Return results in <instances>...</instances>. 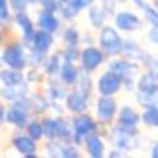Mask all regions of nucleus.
Returning a JSON list of instances; mask_svg holds the SVG:
<instances>
[{
  "label": "nucleus",
  "instance_id": "nucleus-38",
  "mask_svg": "<svg viewBox=\"0 0 158 158\" xmlns=\"http://www.w3.org/2000/svg\"><path fill=\"white\" fill-rule=\"evenodd\" d=\"M80 53H82V49H80L78 46H65V48L61 49L63 60H65V61H72V63L80 61Z\"/></svg>",
  "mask_w": 158,
  "mask_h": 158
},
{
  "label": "nucleus",
  "instance_id": "nucleus-18",
  "mask_svg": "<svg viewBox=\"0 0 158 158\" xmlns=\"http://www.w3.org/2000/svg\"><path fill=\"white\" fill-rule=\"evenodd\" d=\"M151 53H148L146 49L141 48V44L136 41V39H124V46H123V56L133 60V61H138L141 66L146 61V58Z\"/></svg>",
  "mask_w": 158,
  "mask_h": 158
},
{
  "label": "nucleus",
  "instance_id": "nucleus-12",
  "mask_svg": "<svg viewBox=\"0 0 158 158\" xmlns=\"http://www.w3.org/2000/svg\"><path fill=\"white\" fill-rule=\"evenodd\" d=\"M90 107V94H85L78 89H72L65 99V109L72 114L87 112Z\"/></svg>",
  "mask_w": 158,
  "mask_h": 158
},
{
  "label": "nucleus",
  "instance_id": "nucleus-37",
  "mask_svg": "<svg viewBox=\"0 0 158 158\" xmlns=\"http://www.w3.org/2000/svg\"><path fill=\"white\" fill-rule=\"evenodd\" d=\"M58 14H60V17H61L65 22H73L77 17H78L80 12L77 10V9L73 7L70 2H66V4H61V7H60Z\"/></svg>",
  "mask_w": 158,
  "mask_h": 158
},
{
  "label": "nucleus",
  "instance_id": "nucleus-51",
  "mask_svg": "<svg viewBox=\"0 0 158 158\" xmlns=\"http://www.w3.org/2000/svg\"><path fill=\"white\" fill-rule=\"evenodd\" d=\"M66 2H70V0H60V4H66Z\"/></svg>",
  "mask_w": 158,
  "mask_h": 158
},
{
  "label": "nucleus",
  "instance_id": "nucleus-26",
  "mask_svg": "<svg viewBox=\"0 0 158 158\" xmlns=\"http://www.w3.org/2000/svg\"><path fill=\"white\" fill-rule=\"evenodd\" d=\"M24 131L29 134L31 138H34L36 141H43L44 139V126H43V117L41 116H32L29 119V123L26 124Z\"/></svg>",
  "mask_w": 158,
  "mask_h": 158
},
{
  "label": "nucleus",
  "instance_id": "nucleus-48",
  "mask_svg": "<svg viewBox=\"0 0 158 158\" xmlns=\"http://www.w3.org/2000/svg\"><path fill=\"white\" fill-rule=\"evenodd\" d=\"M150 155L153 158H158V141H153L150 146Z\"/></svg>",
  "mask_w": 158,
  "mask_h": 158
},
{
  "label": "nucleus",
  "instance_id": "nucleus-1",
  "mask_svg": "<svg viewBox=\"0 0 158 158\" xmlns=\"http://www.w3.org/2000/svg\"><path fill=\"white\" fill-rule=\"evenodd\" d=\"M107 139L114 148H119L124 153H131L139 148V129L138 127H126L114 123L107 129Z\"/></svg>",
  "mask_w": 158,
  "mask_h": 158
},
{
  "label": "nucleus",
  "instance_id": "nucleus-43",
  "mask_svg": "<svg viewBox=\"0 0 158 158\" xmlns=\"http://www.w3.org/2000/svg\"><path fill=\"white\" fill-rule=\"evenodd\" d=\"M95 2H97V0H70V4H72L78 12L87 10V9H89L90 5H94Z\"/></svg>",
  "mask_w": 158,
  "mask_h": 158
},
{
  "label": "nucleus",
  "instance_id": "nucleus-42",
  "mask_svg": "<svg viewBox=\"0 0 158 158\" xmlns=\"http://www.w3.org/2000/svg\"><path fill=\"white\" fill-rule=\"evenodd\" d=\"M39 9H46V10H51V12H58L61 4L60 0H39L38 2Z\"/></svg>",
  "mask_w": 158,
  "mask_h": 158
},
{
  "label": "nucleus",
  "instance_id": "nucleus-24",
  "mask_svg": "<svg viewBox=\"0 0 158 158\" xmlns=\"http://www.w3.org/2000/svg\"><path fill=\"white\" fill-rule=\"evenodd\" d=\"M78 75H80V68L72 61H63V66H61V72H60V77L58 78L61 80L65 85H68L72 89L73 85L77 83L78 80Z\"/></svg>",
  "mask_w": 158,
  "mask_h": 158
},
{
  "label": "nucleus",
  "instance_id": "nucleus-2",
  "mask_svg": "<svg viewBox=\"0 0 158 158\" xmlns=\"http://www.w3.org/2000/svg\"><path fill=\"white\" fill-rule=\"evenodd\" d=\"M2 63L4 66L26 72L29 68V49L22 39H12L4 43L2 48Z\"/></svg>",
  "mask_w": 158,
  "mask_h": 158
},
{
  "label": "nucleus",
  "instance_id": "nucleus-14",
  "mask_svg": "<svg viewBox=\"0 0 158 158\" xmlns=\"http://www.w3.org/2000/svg\"><path fill=\"white\" fill-rule=\"evenodd\" d=\"M58 12H51L46 10V9H39L36 12V26L39 29H44V31L51 32V34H58L61 32V17H58Z\"/></svg>",
  "mask_w": 158,
  "mask_h": 158
},
{
  "label": "nucleus",
  "instance_id": "nucleus-25",
  "mask_svg": "<svg viewBox=\"0 0 158 158\" xmlns=\"http://www.w3.org/2000/svg\"><path fill=\"white\" fill-rule=\"evenodd\" d=\"M136 102L141 107H150V106H158V83L150 89L144 90H136Z\"/></svg>",
  "mask_w": 158,
  "mask_h": 158
},
{
  "label": "nucleus",
  "instance_id": "nucleus-34",
  "mask_svg": "<svg viewBox=\"0 0 158 158\" xmlns=\"http://www.w3.org/2000/svg\"><path fill=\"white\" fill-rule=\"evenodd\" d=\"M92 73L85 72L83 68H80V75H78V80L77 83L72 87V89H78L85 94H92V89H94V80H92Z\"/></svg>",
  "mask_w": 158,
  "mask_h": 158
},
{
  "label": "nucleus",
  "instance_id": "nucleus-50",
  "mask_svg": "<svg viewBox=\"0 0 158 158\" xmlns=\"http://www.w3.org/2000/svg\"><path fill=\"white\" fill-rule=\"evenodd\" d=\"M151 4H153V7L158 9V0H151Z\"/></svg>",
  "mask_w": 158,
  "mask_h": 158
},
{
  "label": "nucleus",
  "instance_id": "nucleus-27",
  "mask_svg": "<svg viewBox=\"0 0 158 158\" xmlns=\"http://www.w3.org/2000/svg\"><path fill=\"white\" fill-rule=\"evenodd\" d=\"M0 80H2V85H15V83L26 82V72L5 66L0 72Z\"/></svg>",
  "mask_w": 158,
  "mask_h": 158
},
{
  "label": "nucleus",
  "instance_id": "nucleus-19",
  "mask_svg": "<svg viewBox=\"0 0 158 158\" xmlns=\"http://www.w3.org/2000/svg\"><path fill=\"white\" fill-rule=\"evenodd\" d=\"M110 17H112V15L109 14V10H107L102 4H94L87 9V19H89L90 26H92L94 29H97V31H99L102 26H106Z\"/></svg>",
  "mask_w": 158,
  "mask_h": 158
},
{
  "label": "nucleus",
  "instance_id": "nucleus-9",
  "mask_svg": "<svg viewBox=\"0 0 158 158\" xmlns=\"http://www.w3.org/2000/svg\"><path fill=\"white\" fill-rule=\"evenodd\" d=\"M10 144L19 155H22L24 158H36L39 155V141H36L34 138H31L27 133H14L10 138Z\"/></svg>",
  "mask_w": 158,
  "mask_h": 158
},
{
  "label": "nucleus",
  "instance_id": "nucleus-47",
  "mask_svg": "<svg viewBox=\"0 0 158 158\" xmlns=\"http://www.w3.org/2000/svg\"><path fill=\"white\" fill-rule=\"evenodd\" d=\"M124 155V151H121L119 148H112L110 151H107V156L109 158H119V156H123Z\"/></svg>",
  "mask_w": 158,
  "mask_h": 158
},
{
  "label": "nucleus",
  "instance_id": "nucleus-46",
  "mask_svg": "<svg viewBox=\"0 0 158 158\" xmlns=\"http://www.w3.org/2000/svg\"><path fill=\"white\" fill-rule=\"evenodd\" d=\"M94 41H97V36L94 38V36H90L89 32H83L82 34V43L85 46H89V44H94Z\"/></svg>",
  "mask_w": 158,
  "mask_h": 158
},
{
  "label": "nucleus",
  "instance_id": "nucleus-52",
  "mask_svg": "<svg viewBox=\"0 0 158 158\" xmlns=\"http://www.w3.org/2000/svg\"><path fill=\"white\" fill-rule=\"evenodd\" d=\"M29 2H31V4H38L39 0H29Z\"/></svg>",
  "mask_w": 158,
  "mask_h": 158
},
{
  "label": "nucleus",
  "instance_id": "nucleus-28",
  "mask_svg": "<svg viewBox=\"0 0 158 158\" xmlns=\"http://www.w3.org/2000/svg\"><path fill=\"white\" fill-rule=\"evenodd\" d=\"M43 126H44V139H58V116L56 114H44Z\"/></svg>",
  "mask_w": 158,
  "mask_h": 158
},
{
  "label": "nucleus",
  "instance_id": "nucleus-39",
  "mask_svg": "<svg viewBox=\"0 0 158 158\" xmlns=\"http://www.w3.org/2000/svg\"><path fill=\"white\" fill-rule=\"evenodd\" d=\"M144 66V72L148 73V75H151L155 80H158V58L153 55H150L146 58V61L143 63Z\"/></svg>",
  "mask_w": 158,
  "mask_h": 158
},
{
  "label": "nucleus",
  "instance_id": "nucleus-23",
  "mask_svg": "<svg viewBox=\"0 0 158 158\" xmlns=\"http://www.w3.org/2000/svg\"><path fill=\"white\" fill-rule=\"evenodd\" d=\"M31 100V107H32V114L36 116H44L48 114L49 107H51V100L46 95V92H34L29 95Z\"/></svg>",
  "mask_w": 158,
  "mask_h": 158
},
{
  "label": "nucleus",
  "instance_id": "nucleus-17",
  "mask_svg": "<svg viewBox=\"0 0 158 158\" xmlns=\"http://www.w3.org/2000/svg\"><path fill=\"white\" fill-rule=\"evenodd\" d=\"M53 46H55V34L38 27L34 32V36H32V39H31V43L27 44V49H38V51H41V53L49 55Z\"/></svg>",
  "mask_w": 158,
  "mask_h": 158
},
{
  "label": "nucleus",
  "instance_id": "nucleus-45",
  "mask_svg": "<svg viewBox=\"0 0 158 158\" xmlns=\"http://www.w3.org/2000/svg\"><path fill=\"white\" fill-rule=\"evenodd\" d=\"M146 38H148V41H150L151 44L158 46V27H150L148 29Z\"/></svg>",
  "mask_w": 158,
  "mask_h": 158
},
{
  "label": "nucleus",
  "instance_id": "nucleus-41",
  "mask_svg": "<svg viewBox=\"0 0 158 158\" xmlns=\"http://www.w3.org/2000/svg\"><path fill=\"white\" fill-rule=\"evenodd\" d=\"M82 156V151L80 146L75 143H65L63 146V158H80Z\"/></svg>",
  "mask_w": 158,
  "mask_h": 158
},
{
  "label": "nucleus",
  "instance_id": "nucleus-4",
  "mask_svg": "<svg viewBox=\"0 0 158 158\" xmlns=\"http://www.w3.org/2000/svg\"><path fill=\"white\" fill-rule=\"evenodd\" d=\"M97 44L104 49L109 58L123 55V46H124V38L121 36V31L116 26L106 24L97 31Z\"/></svg>",
  "mask_w": 158,
  "mask_h": 158
},
{
  "label": "nucleus",
  "instance_id": "nucleus-3",
  "mask_svg": "<svg viewBox=\"0 0 158 158\" xmlns=\"http://www.w3.org/2000/svg\"><path fill=\"white\" fill-rule=\"evenodd\" d=\"M72 126H73V143L83 146V141L89 134L92 133H106L109 127L100 124L97 121L95 116L89 112H82V114H73L72 117Z\"/></svg>",
  "mask_w": 158,
  "mask_h": 158
},
{
  "label": "nucleus",
  "instance_id": "nucleus-20",
  "mask_svg": "<svg viewBox=\"0 0 158 158\" xmlns=\"http://www.w3.org/2000/svg\"><path fill=\"white\" fill-rule=\"evenodd\" d=\"M68 89L70 87L65 85L58 77H56V78H49L48 83L44 85V92H46V95L49 97L51 102H63V100L66 99V95H68V92H70Z\"/></svg>",
  "mask_w": 158,
  "mask_h": 158
},
{
  "label": "nucleus",
  "instance_id": "nucleus-49",
  "mask_svg": "<svg viewBox=\"0 0 158 158\" xmlns=\"http://www.w3.org/2000/svg\"><path fill=\"white\" fill-rule=\"evenodd\" d=\"M127 2H129V4H133L134 7H138L139 10L144 7V4H146V0H127Z\"/></svg>",
  "mask_w": 158,
  "mask_h": 158
},
{
  "label": "nucleus",
  "instance_id": "nucleus-21",
  "mask_svg": "<svg viewBox=\"0 0 158 158\" xmlns=\"http://www.w3.org/2000/svg\"><path fill=\"white\" fill-rule=\"evenodd\" d=\"M116 123L126 127H138L141 124V112H138L131 106H123V107H119Z\"/></svg>",
  "mask_w": 158,
  "mask_h": 158
},
{
  "label": "nucleus",
  "instance_id": "nucleus-44",
  "mask_svg": "<svg viewBox=\"0 0 158 158\" xmlns=\"http://www.w3.org/2000/svg\"><path fill=\"white\" fill-rule=\"evenodd\" d=\"M10 2V7L14 12H21V10H27V7L31 5L29 0H9Z\"/></svg>",
  "mask_w": 158,
  "mask_h": 158
},
{
  "label": "nucleus",
  "instance_id": "nucleus-10",
  "mask_svg": "<svg viewBox=\"0 0 158 158\" xmlns=\"http://www.w3.org/2000/svg\"><path fill=\"white\" fill-rule=\"evenodd\" d=\"M112 22L121 32H134L139 31L143 26V19L134 10H117L112 17Z\"/></svg>",
  "mask_w": 158,
  "mask_h": 158
},
{
  "label": "nucleus",
  "instance_id": "nucleus-31",
  "mask_svg": "<svg viewBox=\"0 0 158 158\" xmlns=\"http://www.w3.org/2000/svg\"><path fill=\"white\" fill-rule=\"evenodd\" d=\"M63 146L65 143L60 139H46L44 146H43V155L51 158H63Z\"/></svg>",
  "mask_w": 158,
  "mask_h": 158
},
{
  "label": "nucleus",
  "instance_id": "nucleus-30",
  "mask_svg": "<svg viewBox=\"0 0 158 158\" xmlns=\"http://www.w3.org/2000/svg\"><path fill=\"white\" fill-rule=\"evenodd\" d=\"M60 36H61V41L65 46H80V43H82V32H80L73 24L66 26V27L60 32Z\"/></svg>",
  "mask_w": 158,
  "mask_h": 158
},
{
  "label": "nucleus",
  "instance_id": "nucleus-22",
  "mask_svg": "<svg viewBox=\"0 0 158 158\" xmlns=\"http://www.w3.org/2000/svg\"><path fill=\"white\" fill-rule=\"evenodd\" d=\"M63 61H65V60H63V56H61V51L48 55L44 65H43V70H44V73L48 75V78H56V77H60Z\"/></svg>",
  "mask_w": 158,
  "mask_h": 158
},
{
  "label": "nucleus",
  "instance_id": "nucleus-13",
  "mask_svg": "<svg viewBox=\"0 0 158 158\" xmlns=\"http://www.w3.org/2000/svg\"><path fill=\"white\" fill-rule=\"evenodd\" d=\"M14 26L19 29L21 32V39L24 41V44L27 46L31 43L32 36L36 32V24L32 21V17L27 14V10H21V12H14Z\"/></svg>",
  "mask_w": 158,
  "mask_h": 158
},
{
  "label": "nucleus",
  "instance_id": "nucleus-11",
  "mask_svg": "<svg viewBox=\"0 0 158 158\" xmlns=\"http://www.w3.org/2000/svg\"><path fill=\"white\" fill-rule=\"evenodd\" d=\"M139 66L141 65L138 61H133V60L126 58V56H123V55L107 60V68H110L112 72L119 73L123 78H126V77H136L138 78L139 73H141Z\"/></svg>",
  "mask_w": 158,
  "mask_h": 158
},
{
  "label": "nucleus",
  "instance_id": "nucleus-7",
  "mask_svg": "<svg viewBox=\"0 0 158 158\" xmlns=\"http://www.w3.org/2000/svg\"><path fill=\"white\" fill-rule=\"evenodd\" d=\"M109 60V56L104 53V49L99 44H89L83 46L82 53H80V68H83L85 72L94 73Z\"/></svg>",
  "mask_w": 158,
  "mask_h": 158
},
{
  "label": "nucleus",
  "instance_id": "nucleus-6",
  "mask_svg": "<svg viewBox=\"0 0 158 158\" xmlns=\"http://www.w3.org/2000/svg\"><path fill=\"white\" fill-rule=\"evenodd\" d=\"M34 114H32V107H31V100L29 99L9 104L7 114H5V124L14 126L15 129H24L26 124L29 123V119Z\"/></svg>",
  "mask_w": 158,
  "mask_h": 158
},
{
  "label": "nucleus",
  "instance_id": "nucleus-40",
  "mask_svg": "<svg viewBox=\"0 0 158 158\" xmlns=\"http://www.w3.org/2000/svg\"><path fill=\"white\" fill-rule=\"evenodd\" d=\"M48 55L46 53H41L38 49H29V66H41L44 65Z\"/></svg>",
  "mask_w": 158,
  "mask_h": 158
},
{
  "label": "nucleus",
  "instance_id": "nucleus-33",
  "mask_svg": "<svg viewBox=\"0 0 158 158\" xmlns=\"http://www.w3.org/2000/svg\"><path fill=\"white\" fill-rule=\"evenodd\" d=\"M0 22L2 29H7L10 24H14V10L9 0H0Z\"/></svg>",
  "mask_w": 158,
  "mask_h": 158
},
{
  "label": "nucleus",
  "instance_id": "nucleus-35",
  "mask_svg": "<svg viewBox=\"0 0 158 158\" xmlns=\"http://www.w3.org/2000/svg\"><path fill=\"white\" fill-rule=\"evenodd\" d=\"M141 12L144 14V21L150 24V27H158V9L153 7L151 2H146Z\"/></svg>",
  "mask_w": 158,
  "mask_h": 158
},
{
  "label": "nucleus",
  "instance_id": "nucleus-36",
  "mask_svg": "<svg viewBox=\"0 0 158 158\" xmlns=\"http://www.w3.org/2000/svg\"><path fill=\"white\" fill-rule=\"evenodd\" d=\"M46 73L44 70L41 68V66H29L27 70H26V80H27L29 83H43L46 78Z\"/></svg>",
  "mask_w": 158,
  "mask_h": 158
},
{
  "label": "nucleus",
  "instance_id": "nucleus-5",
  "mask_svg": "<svg viewBox=\"0 0 158 158\" xmlns=\"http://www.w3.org/2000/svg\"><path fill=\"white\" fill-rule=\"evenodd\" d=\"M117 112H119V107L114 95H97L94 104V116L100 124L107 127L112 126L117 119Z\"/></svg>",
  "mask_w": 158,
  "mask_h": 158
},
{
  "label": "nucleus",
  "instance_id": "nucleus-32",
  "mask_svg": "<svg viewBox=\"0 0 158 158\" xmlns=\"http://www.w3.org/2000/svg\"><path fill=\"white\" fill-rule=\"evenodd\" d=\"M141 124H144L146 127H158V106L143 107Z\"/></svg>",
  "mask_w": 158,
  "mask_h": 158
},
{
  "label": "nucleus",
  "instance_id": "nucleus-15",
  "mask_svg": "<svg viewBox=\"0 0 158 158\" xmlns=\"http://www.w3.org/2000/svg\"><path fill=\"white\" fill-rule=\"evenodd\" d=\"M31 83L26 80V82L15 83V85H2V100L9 104L14 102H21V100L29 99L31 95Z\"/></svg>",
  "mask_w": 158,
  "mask_h": 158
},
{
  "label": "nucleus",
  "instance_id": "nucleus-29",
  "mask_svg": "<svg viewBox=\"0 0 158 158\" xmlns=\"http://www.w3.org/2000/svg\"><path fill=\"white\" fill-rule=\"evenodd\" d=\"M58 139L63 143H73V126L72 119H66L65 116H58Z\"/></svg>",
  "mask_w": 158,
  "mask_h": 158
},
{
  "label": "nucleus",
  "instance_id": "nucleus-16",
  "mask_svg": "<svg viewBox=\"0 0 158 158\" xmlns=\"http://www.w3.org/2000/svg\"><path fill=\"white\" fill-rule=\"evenodd\" d=\"M83 150L85 155L90 158H102L107 156V148H106V139L102 138L100 133H92L85 138L83 141Z\"/></svg>",
  "mask_w": 158,
  "mask_h": 158
},
{
  "label": "nucleus",
  "instance_id": "nucleus-8",
  "mask_svg": "<svg viewBox=\"0 0 158 158\" xmlns=\"http://www.w3.org/2000/svg\"><path fill=\"white\" fill-rule=\"evenodd\" d=\"M95 90L99 95H117L123 90V77L107 68L95 80Z\"/></svg>",
  "mask_w": 158,
  "mask_h": 158
}]
</instances>
